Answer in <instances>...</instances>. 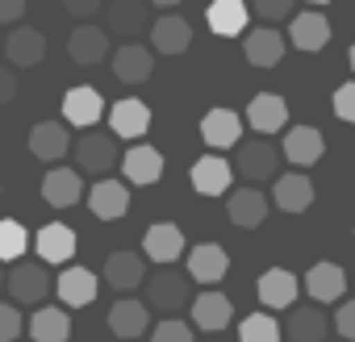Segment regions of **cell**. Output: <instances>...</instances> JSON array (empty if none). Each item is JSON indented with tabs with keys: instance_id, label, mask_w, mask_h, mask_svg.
<instances>
[{
	"instance_id": "6da1fadb",
	"label": "cell",
	"mask_w": 355,
	"mask_h": 342,
	"mask_svg": "<svg viewBox=\"0 0 355 342\" xmlns=\"http://www.w3.org/2000/svg\"><path fill=\"white\" fill-rule=\"evenodd\" d=\"M142 284H146V300H150V309H159V313H180V309L189 305V296H193V280L180 276V271H171V267L155 271V276L142 280Z\"/></svg>"
},
{
	"instance_id": "7a4b0ae2",
	"label": "cell",
	"mask_w": 355,
	"mask_h": 342,
	"mask_svg": "<svg viewBox=\"0 0 355 342\" xmlns=\"http://www.w3.org/2000/svg\"><path fill=\"white\" fill-rule=\"evenodd\" d=\"M76 154V171H88V176H105V171L117 163V138L101 134V129H84L80 142H71Z\"/></svg>"
},
{
	"instance_id": "3957f363",
	"label": "cell",
	"mask_w": 355,
	"mask_h": 342,
	"mask_svg": "<svg viewBox=\"0 0 355 342\" xmlns=\"http://www.w3.org/2000/svg\"><path fill=\"white\" fill-rule=\"evenodd\" d=\"M5 288L17 305H38L51 292V271H46V263H21L17 259L13 271L5 276Z\"/></svg>"
},
{
	"instance_id": "277c9868",
	"label": "cell",
	"mask_w": 355,
	"mask_h": 342,
	"mask_svg": "<svg viewBox=\"0 0 355 342\" xmlns=\"http://www.w3.org/2000/svg\"><path fill=\"white\" fill-rule=\"evenodd\" d=\"M234 163H239V176H243V180L259 184V180H272V176H276V167H280V150H276L268 138L239 142V154H234Z\"/></svg>"
},
{
	"instance_id": "5b68a950",
	"label": "cell",
	"mask_w": 355,
	"mask_h": 342,
	"mask_svg": "<svg viewBox=\"0 0 355 342\" xmlns=\"http://www.w3.org/2000/svg\"><path fill=\"white\" fill-rule=\"evenodd\" d=\"M105 34H117V38H138L146 26H150V5L146 0H109L105 5Z\"/></svg>"
},
{
	"instance_id": "8992f818",
	"label": "cell",
	"mask_w": 355,
	"mask_h": 342,
	"mask_svg": "<svg viewBox=\"0 0 355 342\" xmlns=\"http://www.w3.org/2000/svg\"><path fill=\"white\" fill-rule=\"evenodd\" d=\"M184 230L180 226H171V222H155L146 234H142V255L150 259V263H159V267H171L175 259L184 255Z\"/></svg>"
},
{
	"instance_id": "52a82bcc",
	"label": "cell",
	"mask_w": 355,
	"mask_h": 342,
	"mask_svg": "<svg viewBox=\"0 0 355 342\" xmlns=\"http://www.w3.org/2000/svg\"><path fill=\"white\" fill-rule=\"evenodd\" d=\"M201 138H205V146H214V150H230V146H239V138H243V117L234 113V109H209L205 117H201Z\"/></svg>"
},
{
	"instance_id": "ba28073f",
	"label": "cell",
	"mask_w": 355,
	"mask_h": 342,
	"mask_svg": "<svg viewBox=\"0 0 355 342\" xmlns=\"http://www.w3.org/2000/svg\"><path fill=\"white\" fill-rule=\"evenodd\" d=\"M226 217H230V226H239V230H259L263 217H268V197H263L259 188H234V192L226 197Z\"/></svg>"
},
{
	"instance_id": "9c48e42d",
	"label": "cell",
	"mask_w": 355,
	"mask_h": 342,
	"mask_svg": "<svg viewBox=\"0 0 355 342\" xmlns=\"http://www.w3.org/2000/svg\"><path fill=\"white\" fill-rule=\"evenodd\" d=\"M230 163L222 159V154H201L197 163H193V171H189V180H193V188L201 192V197H226L230 192Z\"/></svg>"
},
{
	"instance_id": "30bf717a",
	"label": "cell",
	"mask_w": 355,
	"mask_h": 342,
	"mask_svg": "<svg viewBox=\"0 0 355 342\" xmlns=\"http://www.w3.org/2000/svg\"><path fill=\"white\" fill-rule=\"evenodd\" d=\"M0 51L9 55L13 67H38L46 59V38L34 26H17V30H9L5 42H0Z\"/></svg>"
},
{
	"instance_id": "8fae6325",
	"label": "cell",
	"mask_w": 355,
	"mask_h": 342,
	"mask_svg": "<svg viewBox=\"0 0 355 342\" xmlns=\"http://www.w3.org/2000/svg\"><path fill=\"white\" fill-rule=\"evenodd\" d=\"M67 55L80 63V67H96V63H105L109 59V34L101 30V26H76L71 30V38H67Z\"/></svg>"
},
{
	"instance_id": "7c38bea8",
	"label": "cell",
	"mask_w": 355,
	"mask_h": 342,
	"mask_svg": "<svg viewBox=\"0 0 355 342\" xmlns=\"http://www.w3.org/2000/svg\"><path fill=\"white\" fill-rule=\"evenodd\" d=\"M284 51H288V42H284V34L272 30V26H259V30H251V34L243 38V55H247L251 67H276V63L284 59Z\"/></svg>"
},
{
	"instance_id": "4fadbf2b",
	"label": "cell",
	"mask_w": 355,
	"mask_h": 342,
	"mask_svg": "<svg viewBox=\"0 0 355 342\" xmlns=\"http://www.w3.org/2000/svg\"><path fill=\"white\" fill-rule=\"evenodd\" d=\"M247 125L255 129V134H276V129H284L288 125V105H284V96H276V92H259V96H251V105H247Z\"/></svg>"
},
{
	"instance_id": "5bb4252c",
	"label": "cell",
	"mask_w": 355,
	"mask_h": 342,
	"mask_svg": "<svg viewBox=\"0 0 355 342\" xmlns=\"http://www.w3.org/2000/svg\"><path fill=\"white\" fill-rule=\"evenodd\" d=\"M84 197V180L76 167H51L46 180H42V201L55 205V209H71L76 201Z\"/></svg>"
},
{
	"instance_id": "9a60e30c",
	"label": "cell",
	"mask_w": 355,
	"mask_h": 342,
	"mask_svg": "<svg viewBox=\"0 0 355 342\" xmlns=\"http://www.w3.org/2000/svg\"><path fill=\"white\" fill-rule=\"evenodd\" d=\"M63 117H67V125H76V129H92V125L105 117V96H101L96 88H71V92L63 96Z\"/></svg>"
},
{
	"instance_id": "2e32d148",
	"label": "cell",
	"mask_w": 355,
	"mask_h": 342,
	"mask_svg": "<svg viewBox=\"0 0 355 342\" xmlns=\"http://www.w3.org/2000/svg\"><path fill=\"white\" fill-rule=\"evenodd\" d=\"M150 129V109L138 96H125L109 109V134L113 138H142Z\"/></svg>"
},
{
	"instance_id": "e0dca14e",
	"label": "cell",
	"mask_w": 355,
	"mask_h": 342,
	"mask_svg": "<svg viewBox=\"0 0 355 342\" xmlns=\"http://www.w3.org/2000/svg\"><path fill=\"white\" fill-rule=\"evenodd\" d=\"M34 251H38L42 263H71V255H76V230L63 226V222H51V226H42L34 234Z\"/></svg>"
},
{
	"instance_id": "ac0fdd59",
	"label": "cell",
	"mask_w": 355,
	"mask_h": 342,
	"mask_svg": "<svg viewBox=\"0 0 355 342\" xmlns=\"http://www.w3.org/2000/svg\"><path fill=\"white\" fill-rule=\"evenodd\" d=\"M234 321V305H230V296L226 292H201L197 300H193V325L197 330H205V334H218V330H226Z\"/></svg>"
},
{
	"instance_id": "d6986e66",
	"label": "cell",
	"mask_w": 355,
	"mask_h": 342,
	"mask_svg": "<svg viewBox=\"0 0 355 342\" xmlns=\"http://www.w3.org/2000/svg\"><path fill=\"white\" fill-rule=\"evenodd\" d=\"M150 46L159 55H184L193 46V26L184 17H175V13H163L155 26H150Z\"/></svg>"
},
{
	"instance_id": "ffe728a7",
	"label": "cell",
	"mask_w": 355,
	"mask_h": 342,
	"mask_svg": "<svg viewBox=\"0 0 355 342\" xmlns=\"http://www.w3.org/2000/svg\"><path fill=\"white\" fill-rule=\"evenodd\" d=\"M30 150H34V159H42V163H59V159L71 150L67 125H63V121H38V125L30 129Z\"/></svg>"
},
{
	"instance_id": "44dd1931",
	"label": "cell",
	"mask_w": 355,
	"mask_h": 342,
	"mask_svg": "<svg viewBox=\"0 0 355 342\" xmlns=\"http://www.w3.org/2000/svg\"><path fill=\"white\" fill-rule=\"evenodd\" d=\"M142 280H146V263H142V255H134V251H113V255L105 259V284H109V288H117V292H134Z\"/></svg>"
},
{
	"instance_id": "7402d4cb",
	"label": "cell",
	"mask_w": 355,
	"mask_h": 342,
	"mask_svg": "<svg viewBox=\"0 0 355 342\" xmlns=\"http://www.w3.org/2000/svg\"><path fill=\"white\" fill-rule=\"evenodd\" d=\"M121 171H125L130 184L150 188V184H159V176H163V154H159L155 146H130L125 159H121Z\"/></svg>"
},
{
	"instance_id": "603a6c76",
	"label": "cell",
	"mask_w": 355,
	"mask_h": 342,
	"mask_svg": "<svg viewBox=\"0 0 355 342\" xmlns=\"http://www.w3.org/2000/svg\"><path fill=\"white\" fill-rule=\"evenodd\" d=\"M150 71H155V55H150L146 46H138V42L117 46V55H113V75H117L121 84H146Z\"/></svg>"
},
{
	"instance_id": "cb8c5ba5",
	"label": "cell",
	"mask_w": 355,
	"mask_h": 342,
	"mask_svg": "<svg viewBox=\"0 0 355 342\" xmlns=\"http://www.w3.org/2000/svg\"><path fill=\"white\" fill-rule=\"evenodd\" d=\"M322 150H326V142H322V129H313V125H293L288 134H284V159L288 163H297V167H313L318 159H322Z\"/></svg>"
},
{
	"instance_id": "d4e9b609",
	"label": "cell",
	"mask_w": 355,
	"mask_h": 342,
	"mask_svg": "<svg viewBox=\"0 0 355 342\" xmlns=\"http://www.w3.org/2000/svg\"><path fill=\"white\" fill-rule=\"evenodd\" d=\"M88 209H92L101 222H117V217H125V209H130V188H125L121 180H101V184H92V192H88Z\"/></svg>"
},
{
	"instance_id": "484cf974",
	"label": "cell",
	"mask_w": 355,
	"mask_h": 342,
	"mask_svg": "<svg viewBox=\"0 0 355 342\" xmlns=\"http://www.w3.org/2000/svg\"><path fill=\"white\" fill-rule=\"evenodd\" d=\"M226 267H230V255L218 242H201L189 251V280H197V284H218L226 276Z\"/></svg>"
},
{
	"instance_id": "4316f807",
	"label": "cell",
	"mask_w": 355,
	"mask_h": 342,
	"mask_svg": "<svg viewBox=\"0 0 355 342\" xmlns=\"http://www.w3.org/2000/svg\"><path fill=\"white\" fill-rule=\"evenodd\" d=\"M305 292H309L318 305L343 300V292H347V271H343L338 263H313L309 276H305Z\"/></svg>"
},
{
	"instance_id": "83f0119b",
	"label": "cell",
	"mask_w": 355,
	"mask_h": 342,
	"mask_svg": "<svg viewBox=\"0 0 355 342\" xmlns=\"http://www.w3.org/2000/svg\"><path fill=\"white\" fill-rule=\"evenodd\" d=\"M55 288H59V300H63L67 309H84V305H92V300H96L101 280H96L88 267H67V271L55 280Z\"/></svg>"
},
{
	"instance_id": "f1b7e54d",
	"label": "cell",
	"mask_w": 355,
	"mask_h": 342,
	"mask_svg": "<svg viewBox=\"0 0 355 342\" xmlns=\"http://www.w3.org/2000/svg\"><path fill=\"white\" fill-rule=\"evenodd\" d=\"M259 305L263 309H293V300H297V276L293 271H284V267H268L263 276H259Z\"/></svg>"
},
{
	"instance_id": "f546056e",
	"label": "cell",
	"mask_w": 355,
	"mask_h": 342,
	"mask_svg": "<svg viewBox=\"0 0 355 342\" xmlns=\"http://www.w3.org/2000/svg\"><path fill=\"white\" fill-rule=\"evenodd\" d=\"M284 42H293L297 51H322L326 42H330V21L322 17V13H297L293 21H288V38Z\"/></svg>"
},
{
	"instance_id": "4dcf8cb0",
	"label": "cell",
	"mask_w": 355,
	"mask_h": 342,
	"mask_svg": "<svg viewBox=\"0 0 355 342\" xmlns=\"http://www.w3.org/2000/svg\"><path fill=\"white\" fill-rule=\"evenodd\" d=\"M146 325H150V313H146L142 300H134V296L113 300V309H109V330H113L117 338H142Z\"/></svg>"
},
{
	"instance_id": "1f68e13d",
	"label": "cell",
	"mask_w": 355,
	"mask_h": 342,
	"mask_svg": "<svg viewBox=\"0 0 355 342\" xmlns=\"http://www.w3.org/2000/svg\"><path fill=\"white\" fill-rule=\"evenodd\" d=\"M326 330H330V321H326V313L318 309V305H301V309H293L288 313V321H284V338L288 342H322L326 338Z\"/></svg>"
},
{
	"instance_id": "d6a6232c",
	"label": "cell",
	"mask_w": 355,
	"mask_h": 342,
	"mask_svg": "<svg viewBox=\"0 0 355 342\" xmlns=\"http://www.w3.org/2000/svg\"><path fill=\"white\" fill-rule=\"evenodd\" d=\"M313 180H305L301 171H293V176H280L276 180V188H272V201L284 209V213H305L309 205H313Z\"/></svg>"
},
{
	"instance_id": "836d02e7",
	"label": "cell",
	"mask_w": 355,
	"mask_h": 342,
	"mask_svg": "<svg viewBox=\"0 0 355 342\" xmlns=\"http://www.w3.org/2000/svg\"><path fill=\"white\" fill-rule=\"evenodd\" d=\"M205 21H209V30H214L218 38H234V34L247 30L251 13H247L243 0H214V5L205 9Z\"/></svg>"
},
{
	"instance_id": "e575fe53",
	"label": "cell",
	"mask_w": 355,
	"mask_h": 342,
	"mask_svg": "<svg viewBox=\"0 0 355 342\" xmlns=\"http://www.w3.org/2000/svg\"><path fill=\"white\" fill-rule=\"evenodd\" d=\"M30 338L34 342H67L71 338V313L67 309H55V305L38 309L30 317Z\"/></svg>"
},
{
	"instance_id": "d590c367",
	"label": "cell",
	"mask_w": 355,
	"mask_h": 342,
	"mask_svg": "<svg viewBox=\"0 0 355 342\" xmlns=\"http://www.w3.org/2000/svg\"><path fill=\"white\" fill-rule=\"evenodd\" d=\"M30 251V234H26V226L21 222H0V259L5 263H17L21 255Z\"/></svg>"
},
{
	"instance_id": "8d00e7d4",
	"label": "cell",
	"mask_w": 355,
	"mask_h": 342,
	"mask_svg": "<svg viewBox=\"0 0 355 342\" xmlns=\"http://www.w3.org/2000/svg\"><path fill=\"white\" fill-rule=\"evenodd\" d=\"M239 342H280V325L272 313H251L239 325Z\"/></svg>"
},
{
	"instance_id": "74e56055",
	"label": "cell",
	"mask_w": 355,
	"mask_h": 342,
	"mask_svg": "<svg viewBox=\"0 0 355 342\" xmlns=\"http://www.w3.org/2000/svg\"><path fill=\"white\" fill-rule=\"evenodd\" d=\"M247 13H255V17H263V26H272V21L293 17V0H251Z\"/></svg>"
},
{
	"instance_id": "f35d334b",
	"label": "cell",
	"mask_w": 355,
	"mask_h": 342,
	"mask_svg": "<svg viewBox=\"0 0 355 342\" xmlns=\"http://www.w3.org/2000/svg\"><path fill=\"white\" fill-rule=\"evenodd\" d=\"M150 342H193V325L175 321V317H167V321H159V325H155Z\"/></svg>"
},
{
	"instance_id": "ab89813d",
	"label": "cell",
	"mask_w": 355,
	"mask_h": 342,
	"mask_svg": "<svg viewBox=\"0 0 355 342\" xmlns=\"http://www.w3.org/2000/svg\"><path fill=\"white\" fill-rule=\"evenodd\" d=\"M330 105H334V113H338L343 121H351V125H355V80L338 84V88H334V96H330Z\"/></svg>"
},
{
	"instance_id": "60d3db41",
	"label": "cell",
	"mask_w": 355,
	"mask_h": 342,
	"mask_svg": "<svg viewBox=\"0 0 355 342\" xmlns=\"http://www.w3.org/2000/svg\"><path fill=\"white\" fill-rule=\"evenodd\" d=\"M21 313H17V305H0V342H17L21 338Z\"/></svg>"
},
{
	"instance_id": "b9f144b4",
	"label": "cell",
	"mask_w": 355,
	"mask_h": 342,
	"mask_svg": "<svg viewBox=\"0 0 355 342\" xmlns=\"http://www.w3.org/2000/svg\"><path fill=\"white\" fill-rule=\"evenodd\" d=\"M334 330H338L347 342H355V300H343V305H338V313H334Z\"/></svg>"
},
{
	"instance_id": "7bdbcfd3",
	"label": "cell",
	"mask_w": 355,
	"mask_h": 342,
	"mask_svg": "<svg viewBox=\"0 0 355 342\" xmlns=\"http://www.w3.org/2000/svg\"><path fill=\"white\" fill-rule=\"evenodd\" d=\"M63 9H67L71 17H80V21H88L92 13H101V9H105V0H63Z\"/></svg>"
},
{
	"instance_id": "ee69618b",
	"label": "cell",
	"mask_w": 355,
	"mask_h": 342,
	"mask_svg": "<svg viewBox=\"0 0 355 342\" xmlns=\"http://www.w3.org/2000/svg\"><path fill=\"white\" fill-rule=\"evenodd\" d=\"M26 17V0H0V26H13Z\"/></svg>"
},
{
	"instance_id": "f6af8a7d",
	"label": "cell",
	"mask_w": 355,
	"mask_h": 342,
	"mask_svg": "<svg viewBox=\"0 0 355 342\" xmlns=\"http://www.w3.org/2000/svg\"><path fill=\"white\" fill-rule=\"evenodd\" d=\"M13 96H17V75L9 67H0V105H9Z\"/></svg>"
},
{
	"instance_id": "bcb514c9",
	"label": "cell",
	"mask_w": 355,
	"mask_h": 342,
	"mask_svg": "<svg viewBox=\"0 0 355 342\" xmlns=\"http://www.w3.org/2000/svg\"><path fill=\"white\" fill-rule=\"evenodd\" d=\"M146 5H159V9H171V5H180V0H146Z\"/></svg>"
},
{
	"instance_id": "7dc6e473",
	"label": "cell",
	"mask_w": 355,
	"mask_h": 342,
	"mask_svg": "<svg viewBox=\"0 0 355 342\" xmlns=\"http://www.w3.org/2000/svg\"><path fill=\"white\" fill-rule=\"evenodd\" d=\"M351 71H355V46H351Z\"/></svg>"
},
{
	"instance_id": "c3c4849f",
	"label": "cell",
	"mask_w": 355,
	"mask_h": 342,
	"mask_svg": "<svg viewBox=\"0 0 355 342\" xmlns=\"http://www.w3.org/2000/svg\"><path fill=\"white\" fill-rule=\"evenodd\" d=\"M309 5H326V0H309Z\"/></svg>"
},
{
	"instance_id": "681fc988",
	"label": "cell",
	"mask_w": 355,
	"mask_h": 342,
	"mask_svg": "<svg viewBox=\"0 0 355 342\" xmlns=\"http://www.w3.org/2000/svg\"><path fill=\"white\" fill-rule=\"evenodd\" d=\"M0 288H5V276H0Z\"/></svg>"
}]
</instances>
